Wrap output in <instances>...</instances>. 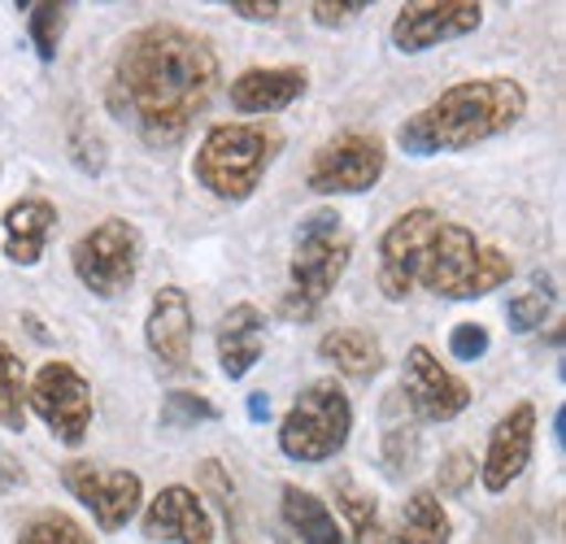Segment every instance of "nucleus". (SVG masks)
I'll return each instance as SVG.
<instances>
[{
	"label": "nucleus",
	"instance_id": "f257e3e1",
	"mask_svg": "<svg viewBox=\"0 0 566 544\" xmlns=\"http://www.w3.org/2000/svg\"><path fill=\"white\" fill-rule=\"evenodd\" d=\"M218 87L210 40L179 22H148L132 31L109 70V109L132 123L153 148H170L192 132Z\"/></svg>",
	"mask_w": 566,
	"mask_h": 544
},
{
	"label": "nucleus",
	"instance_id": "f03ea898",
	"mask_svg": "<svg viewBox=\"0 0 566 544\" xmlns=\"http://www.w3.org/2000/svg\"><path fill=\"white\" fill-rule=\"evenodd\" d=\"M514 262L475 240L471 227L440 218L436 209H406L379 236V292L410 301L427 287L440 301H475L510 283Z\"/></svg>",
	"mask_w": 566,
	"mask_h": 544
},
{
	"label": "nucleus",
	"instance_id": "7ed1b4c3",
	"mask_svg": "<svg viewBox=\"0 0 566 544\" xmlns=\"http://www.w3.org/2000/svg\"><path fill=\"white\" fill-rule=\"evenodd\" d=\"M527 114V87L510 74L467 79L444 87L436 101H427L419 114H410L397 127V144L410 157L436 153H467L493 136H505Z\"/></svg>",
	"mask_w": 566,
	"mask_h": 544
},
{
	"label": "nucleus",
	"instance_id": "20e7f679",
	"mask_svg": "<svg viewBox=\"0 0 566 544\" xmlns=\"http://www.w3.org/2000/svg\"><path fill=\"white\" fill-rule=\"evenodd\" d=\"M283 148V132L271 123H218L192 157L197 184L218 201H249Z\"/></svg>",
	"mask_w": 566,
	"mask_h": 544
},
{
	"label": "nucleus",
	"instance_id": "39448f33",
	"mask_svg": "<svg viewBox=\"0 0 566 544\" xmlns=\"http://www.w3.org/2000/svg\"><path fill=\"white\" fill-rule=\"evenodd\" d=\"M354 262V236L336 209H314L296 222L292 236V292L283 301L287 314L310 318L323 296L340 283V274Z\"/></svg>",
	"mask_w": 566,
	"mask_h": 544
},
{
	"label": "nucleus",
	"instance_id": "423d86ee",
	"mask_svg": "<svg viewBox=\"0 0 566 544\" xmlns=\"http://www.w3.org/2000/svg\"><path fill=\"white\" fill-rule=\"evenodd\" d=\"M354 431V401L336 379H314L280 422V449L292 462H332Z\"/></svg>",
	"mask_w": 566,
	"mask_h": 544
},
{
	"label": "nucleus",
	"instance_id": "0eeeda50",
	"mask_svg": "<svg viewBox=\"0 0 566 544\" xmlns=\"http://www.w3.org/2000/svg\"><path fill=\"white\" fill-rule=\"evenodd\" d=\"M144 262V240L140 231L127 218H105L92 231H83L71 249L74 279L92 292V296H118L136 283Z\"/></svg>",
	"mask_w": 566,
	"mask_h": 544
},
{
	"label": "nucleus",
	"instance_id": "6e6552de",
	"mask_svg": "<svg viewBox=\"0 0 566 544\" xmlns=\"http://www.w3.org/2000/svg\"><path fill=\"white\" fill-rule=\"evenodd\" d=\"M388 170V148L375 132H340L310 161V188L318 197H357L370 192Z\"/></svg>",
	"mask_w": 566,
	"mask_h": 544
},
{
	"label": "nucleus",
	"instance_id": "1a4fd4ad",
	"mask_svg": "<svg viewBox=\"0 0 566 544\" xmlns=\"http://www.w3.org/2000/svg\"><path fill=\"white\" fill-rule=\"evenodd\" d=\"M27 406L49 422V431L66 449H78L92 431V384L62 357L35 370V379L27 384Z\"/></svg>",
	"mask_w": 566,
	"mask_h": 544
},
{
	"label": "nucleus",
	"instance_id": "9d476101",
	"mask_svg": "<svg viewBox=\"0 0 566 544\" xmlns=\"http://www.w3.org/2000/svg\"><path fill=\"white\" fill-rule=\"evenodd\" d=\"M480 22H484V4H475V0H410L392 18L388 35H392L397 53H427L436 44L480 31Z\"/></svg>",
	"mask_w": 566,
	"mask_h": 544
},
{
	"label": "nucleus",
	"instance_id": "9b49d317",
	"mask_svg": "<svg viewBox=\"0 0 566 544\" xmlns=\"http://www.w3.org/2000/svg\"><path fill=\"white\" fill-rule=\"evenodd\" d=\"M66 488L71 496H78L92 519L101 523V532H123L136 514H140V496H144V483L136 471H101L96 462H71L66 471Z\"/></svg>",
	"mask_w": 566,
	"mask_h": 544
},
{
	"label": "nucleus",
	"instance_id": "f8f14e48",
	"mask_svg": "<svg viewBox=\"0 0 566 544\" xmlns=\"http://www.w3.org/2000/svg\"><path fill=\"white\" fill-rule=\"evenodd\" d=\"M401 397L423 422H453L462 409L471 406V388L467 379H458L427 344H415L406 353V370H401Z\"/></svg>",
	"mask_w": 566,
	"mask_h": 544
},
{
	"label": "nucleus",
	"instance_id": "ddd939ff",
	"mask_svg": "<svg viewBox=\"0 0 566 544\" xmlns=\"http://www.w3.org/2000/svg\"><path fill=\"white\" fill-rule=\"evenodd\" d=\"M144 536L161 544H213V519L197 488L166 483L144 510Z\"/></svg>",
	"mask_w": 566,
	"mask_h": 544
},
{
	"label": "nucleus",
	"instance_id": "4468645a",
	"mask_svg": "<svg viewBox=\"0 0 566 544\" xmlns=\"http://www.w3.org/2000/svg\"><path fill=\"white\" fill-rule=\"evenodd\" d=\"M532 449H536V406L532 401H518L510 414H501V422L489 436V453L480 462V479L489 492H505L514 479L527 471L532 462Z\"/></svg>",
	"mask_w": 566,
	"mask_h": 544
},
{
	"label": "nucleus",
	"instance_id": "2eb2a0df",
	"mask_svg": "<svg viewBox=\"0 0 566 544\" xmlns=\"http://www.w3.org/2000/svg\"><path fill=\"white\" fill-rule=\"evenodd\" d=\"M144 344L161 370L192 366V305L184 287H161L144 318Z\"/></svg>",
	"mask_w": 566,
	"mask_h": 544
},
{
	"label": "nucleus",
	"instance_id": "dca6fc26",
	"mask_svg": "<svg viewBox=\"0 0 566 544\" xmlns=\"http://www.w3.org/2000/svg\"><path fill=\"white\" fill-rule=\"evenodd\" d=\"M310 74L301 66H253L231 79V109L235 114H280L301 101Z\"/></svg>",
	"mask_w": 566,
	"mask_h": 544
},
{
	"label": "nucleus",
	"instance_id": "f3484780",
	"mask_svg": "<svg viewBox=\"0 0 566 544\" xmlns=\"http://www.w3.org/2000/svg\"><path fill=\"white\" fill-rule=\"evenodd\" d=\"M218 370L227 379H244L258 362H262V344H266V314L249 301L231 305L222 318H218Z\"/></svg>",
	"mask_w": 566,
	"mask_h": 544
},
{
	"label": "nucleus",
	"instance_id": "a211bd4d",
	"mask_svg": "<svg viewBox=\"0 0 566 544\" xmlns=\"http://www.w3.org/2000/svg\"><path fill=\"white\" fill-rule=\"evenodd\" d=\"M53 231H57V205L44 197L13 201L4 213V258L13 266H35Z\"/></svg>",
	"mask_w": 566,
	"mask_h": 544
},
{
	"label": "nucleus",
	"instance_id": "6ab92c4d",
	"mask_svg": "<svg viewBox=\"0 0 566 544\" xmlns=\"http://www.w3.org/2000/svg\"><path fill=\"white\" fill-rule=\"evenodd\" d=\"M280 514L287 523V532H296L301 544H345V527L336 523V514L327 510L323 496L287 483L283 488V501H280Z\"/></svg>",
	"mask_w": 566,
	"mask_h": 544
},
{
	"label": "nucleus",
	"instance_id": "aec40b11",
	"mask_svg": "<svg viewBox=\"0 0 566 544\" xmlns=\"http://www.w3.org/2000/svg\"><path fill=\"white\" fill-rule=\"evenodd\" d=\"M318 357H327L349 379H375L384 370V344L366 327H336L318 341Z\"/></svg>",
	"mask_w": 566,
	"mask_h": 544
},
{
	"label": "nucleus",
	"instance_id": "412c9836",
	"mask_svg": "<svg viewBox=\"0 0 566 544\" xmlns=\"http://www.w3.org/2000/svg\"><path fill=\"white\" fill-rule=\"evenodd\" d=\"M453 536V523L436 496V488H415L401 505V519H397V532L392 541L397 544H449Z\"/></svg>",
	"mask_w": 566,
	"mask_h": 544
},
{
	"label": "nucleus",
	"instance_id": "4be33fe9",
	"mask_svg": "<svg viewBox=\"0 0 566 544\" xmlns=\"http://www.w3.org/2000/svg\"><path fill=\"white\" fill-rule=\"evenodd\" d=\"M336 505L340 514L349 519V532H354L357 544H384V523H379V501L370 492H361L354 479L340 475L336 479Z\"/></svg>",
	"mask_w": 566,
	"mask_h": 544
},
{
	"label": "nucleus",
	"instance_id": "5701e85b",
	"mask_svg": "<svg viewBox=\"0 0 566 544\" xmlns=\"http://www.w3.org/2000/svg\"><path fill=\"white\" fill-rule=\"evenodd\" d=\"M0 427L9 431L27 427V370L4 341H0Z\"/></svg>",
	"mask_w": 566,
	"mask_h": 544
},
{
	"label": "nucleus",
	"instance_id": "b1692460",
	"mask_svg": "<svg viewBox=\"0 0 566 544\" xmlns=\"http://www.w3.org/2000/svg\"><path fill=\"white\" fill-rule=\"evenodd\" d=\"M22 9H27V31H31V44L40 53V62H57L62 31H66V4L35 0V4H22Z\"/></svg>",
	"mask_w": 566,
	"mask_h": 544
},
{
	"label": "nucleus",
	"instance_id": "393cba45",
	"mask_svg": "<svg viewBox=\"0 0 566 544\" xmlns=\"http://www.w3.org/2000/svg\"><path fill=\"white\" fill-rule=\"evenodd\" d=\"M384 462L388 475H406L419 462V427L410 418H397L392 409H384Z\"/></svg>",
	"mask_w": 566,
	"mask_h": 544
},
{
	"label": "nucleus",
	"instance_id": "a878e982",
	"mask_svg": "<svg viewBox=\"0 0 566 544\" xmlns=\"http://www.w3.org/2000/svg\"><path fill=\"white\" fill-rule=\"evenodd\" d=\"M549 310H554V287H549V279L536 271L532 274V287L523 292V296H514L510 301V327L514 332H536L545 318H549Z\"/></svg>",
	"mask_w": 566,
	"mask_h": 544
},
{
	"label": "nucleus",
	"instance_id": "bb28decb",
	"mask_svg": "<svg viewBox=\"0 0 566 544\" xmlns=\"http://www.w3.org/2000/svg\"><path fill=\"white\" fill-rule=\"evenodd\" d=\"M18 544H96V541H92V532L78 519H71V514H40V519H31L22 527Z\"/></svg>",
	"mask_w": 566,
	"mask_h": 544
},
{
	"label": "nucleus",
	"instance_id": "cd10ccee",
	"mask_svg": "<svg viewBox=\"0 0 566 544\" xmlns=\"http://www.w3.org/2000/svg\"><path fill=\"white\" fill-rule=\"evenodd\" d=\"M197 422H218V406L201 393H166L161 401V427H197Z\"/></svg>",
	"mask_w": 566,
	"mask_h": 544
},
{
	"label": "nucleus",
	"instance_id": "c85d7f7f",
	"mask_svg": "<svg viewBox=\"0 0 566 544\" xmlns=\"http://www.w3.org/2000/svg\"><path fill=\"white\" fill-rule=\"evenodd\" d=\"M471 483H475V458H471L467 449H453V453L440 458V467H436V488H440L444 496H462Z\"/></svg>",
	"mask_w": 566,
	"mask_h": 544
},
{
	"label": "nucleus",
	"instance_id": "c756f323",
	"mask_svg": "<svg viewBox=\"0 0 566 544\" xmlns=\"http://www.w3.org/2000/svg\"><path fill=\"white\" fill-rule=\"evenodd\" d=\"M489 344H493V336H489L484 323H458V327L449 332V353H453L458 362H480V357L489 353Z\"/></svg>",
	"mask_w": 566,
	"mask_h": 544
},
{
	"label": "nucleus",
	"instance_id": "7c9ffc66",
	"mask_svg": "<svg viewBox=\"0 0 566 544\" xmlns=\"http://www.w3.org/2000/svg\"><path fill=\"white\" fill-rule=\"evenodd\" d=\"M201 492H210L213 505L222 510V519H231L235 514V488H231V479H227V471H222V462L218 458H210L206 467H201Z\"/></svg>",
	"mask_w": 566,
	"mask_h": 544
},
{
	"label": "nucleus",
	"instance_id": "2f4dec72",
	"mask_svg": "<svg viewBox=\"0 0 566 544\" xmlns=\"http://www.w3.org/2000/svg\"><path fill=\"white\" fill-rule=\"evenodd\" d=\"M361 9H370V0H314V4H310V18H314L318 27H327V31H336V27L361 18Z\"/></svg>",
	"mask_w": 566,
	"mask_h": 544
},
{
	"label": "nucleus",
	"instance_id": "473e14b6",
	"mask_svg": "<svg viewBox=\"0 0 566 544\" xmlns=\"http://www.w3.org/2000/svg\"><path fill=\"white\" fill-rule=\"evenodd\" d=\"M71 157L83 175H101V170H105V144H101L96 132L87 136V132L78 127V132L71 136Z\"/></svg>",
	"mask_w": 566,
	"mask_h": 544
},
{
	"label": "nucleus",
	"instance_id": "72a5a7b5",
	"mask_svg": "<svg viewBox=\"0 0 566 544\" xmlns=\"http://www.w3.org/2000/svg\"><path fill=\"white\" fill-rule=\"evenodd\" d=\"M231 13L244 22H275L283 13L280 0H231Z\"/></svg>",
	"mask_w": 566,
	"mask_h": 544
},
{
	"label": "nucleus",
	"instance_id": "f704fd0d",
	"mask_svg": "<svg viewBox=\"0 0 566 544\" xmlns=\"http://www.w3.org/2000/svg\"><path fill=\"white\" fill-rule=\"evenodd\" d=\"M22 483V467L13 462V453L0 444V492H9V488H18Z\"/></svg>",
	"mask_w": 566,
	"mask_h": 544
},
{
	"label": "nucleus",
	"instance_id": "c9c22d12",
	"mask_svg": "<svg viewBox=\"0 0 566 544\" xmlns=\"http://www.w3.org/2000/svg\"><path fill=\"white\" fill-rule=\"evenodd\" d=\"M249 418H253V422L271 418V397H266V393H253V397H249Z\"/></svg>",
	"mask_w": 566,
	"mask_h": 544
},
{
	"label": "nucleus",
	"instance_id": "e433bc0d",
	"mask_svg": "<svg viewBox=\"0 0 566 544\" xmlns=\"http://www.w3.org/2000/svg\"><path fill=\"white\" fill-rule=\"evenodd\" d=\"M563 422H566V414L558 409V414H554V440H558V449H563V440H566V427H563Z\"/></svg>",
	"mask_w": 566,
	"mask_h": 544
}]
</instances>
